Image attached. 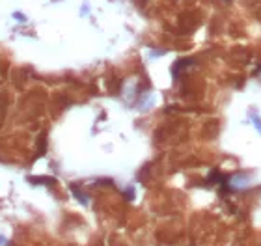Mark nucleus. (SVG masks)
Here are the masks:
<instances>
[]
</instances>
